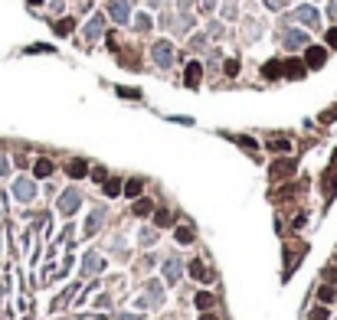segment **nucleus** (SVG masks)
<instances>
[{
  "instance_id": "3",
  "label": "nucleus",
  "mask_w": 337,
  "mask_h": 320,
  "mask_svg": "<svg viewBox=\"0 0 337 320\" xmlns=\"http://www.w3.org/2000/svg\"><path fill=\"white\" fill-rule=\"evenodd\" d=\"M108 13L115 16V23H128L131 7H128V0H111V3H108Z\"/></svg>"
},
{
  "instance_id": "20",
  "label": "nucleus",
  "mask_w": 337,
  "mask_h": 320,
  "mask_svg": "<svg viewBox=\"0 0 337 320\" xmlns=\"http://www.w3.org/2000/svg\"><path fill=\"white\" fill-rule=\"evenodd\" d=\"M118 190H121L118 180H108V183H105V193H108V196H118Z\"/></svg>"
},
{
  "instance_id": "23",
  "label": "nucleus",
  "mask_w": 337,
  "mask_h": 320,
  "mask_svg": "<svg viewBox=\"0 0 337 320\" xmlns=\"http://www.w3.org/2000/svg\"><path fill=\"white\" fill-rule=\"evenodd\" d=\"M272 150L275 154H285V150H288V141H272Z\"/></svg>"
},
{
  "instance_id": "5",
  "label": "nucleus",
  "mask_w": 337,
  "mask_h": 320,
  "mask_svg": "<svg viewBox=\"0 0 337 320\" xmlns=\"http://www.w3.org/2000/svg\"><path fill=\"white\" fill-rule=\"evenodd\" d=\"M82 206V196L76 193V190H69V193H63V199H59V209L66 212V216H72V212Z\"/></svg>"
},
{
  "instance_id": "24",
  "label": "nucleus",
  "mask_w": 337,
  "mask_h": 320,
  "mask_svg": "<svg viewBox=\"0 0 337 320\" xmlns=\"http://www.w3.org/2000/svg\"><path fill=\"white\" fill-rule=\"evenodd\" d=\"M134 212H138V216H144V212H151V203H148V199H141V203L134 206Z\"/></svg>"
},
{
  "instance_id": "11",
  "label": "nucleus",
  "mask_w": 337,
  "mask_h": 320,
  "mask_svg": "<svg viewBox=\"0 0 337 320\" xmlns=\"http://www.w3.org/2000/svg\"><path fill=\"white\" fill-rule=\"evenodd\" d=\"M196 78H200V63H190V69H187V85H196Z\"/></svg>"
},
{
  "instance_id": "2",
  "label": "nucleus",
  "mask_w": 337,
  "mask_h": 320,
  "mask_svg": "<svg viewBox=\"0 0 337 320\" xmlns=\"http://www.w3.org/2000/svg\"><path fill=\"white\" fill-rule=\"evenodd\" d=\"M13 196L20 203H30L33 196H36V187H33V180H16L13 183Z\"/></svg>"
},
{
  "instance_id": "30",
  "label": "nucleus",
  "mask_w": 337,
  "mask_h": 320,
  "mask_svg": "<svg viewBox=\"0 0 337 320\" xmlns=\"http://www.w3.org/2000/svg\"><path fill=\"white\" fill-rule=\"evenodd\" d=\"M331 16H337V3H331Z\"/></svg>"
},
{
  "instance_id": "27",
  "label": "nucleus",
  "mask_w": 337,
  "mask_h": 320,
  "mask_svg": "<svg viewBox=\"0 0 337 320\" xmlns=\"http://www.w3.org/2000/svg\"><path fill=\"white\" fill-rule=\"evenodd\" d=\"M10 170V164H7V157H0V177H3V173Z\"/></svg>"
},
{
  "instance_id": "6",
  "label": "nucleus",
  "mask_w": 337,
  "mask_h": 320,
  "mask_svg": "<svg viewBox=\"0 0 337 320\" xmlns=\"http://www.w3.org/2000/svg\"><path fill=\"white\" fill-rule=\"evenodd\" d=\"M295 20H298V23H305V26H318V10H314V7H298Z\"/></svg>"
},
{
  "instance_id": "4",
  "label": "nucleus",
  "mask_w": 337,
  "mask_h": 320,
  "mask_svg": "<svg viewBox=\"0 0 337 320\" xmlns=\"http://www.w3.org/2000/svg\"><path fill=\"white\" fill-rule=\"evenodd\" d=\"M282 43H285V49H301V46H308V36H305V33H298V30H285L282 33Z\"/></svg>"
},
{
  "instance_id": "10",
  "label": "nucleus",
  "mask_w": 337,
  "mask_h": 320,
  "mask_svg": "<svg viewBox=\"0 0 337 320\" xmlns=\"http://www.w3.org/2000/svg\"><path fill=\"white\" fill-rule=\"evenodd\" d=\"M95 271H102V258H98V255H88L85 258V274H95Z\"/></svg>"
},
{
  "instance_id": "19",
  "label": "nucleus",
  "mask_w": 337,
  "mask_h": 320,
  "mask_svg": "<svg viewBox=\"0 0 337 320\" xmlns=\"http://www.w3.org/2000/svg\"><path fill=\"white\" fill-rule=\"evenodd\" d=\"M275 75H282V65H278V63H268L265 65V78H275Z\"/></svg>"
},
{
  "instance_id": "22",
  "label": "nucleus",
  "mask_w": 337,
  "mask_h": 320,
  "mask_svg": "<svg viewBox=\"0 0 337 320\" xmlns=\"http://www.w3.org/2000/svg\"><path fill=\"white\" fill-rule=\"evenodd\" d=\"M177 239H180V242H193V232H190V229H177Z\"/></svg>"
},
{
  "instance_id": "7",
  "label": "nucleus",
  "mask_w": 337,
  "mask_h": 320,
  "mask_svg": "<svg viewBox=\"0 0 337 320\" xmlns=\"http://www.w3.org/2000/svg\"><path fill=\"white\" fill-rule=\"evenodd\" d=\"M324 59H328V53H324L321 46H308V65H311V69H321Z\"/></svg>"
},
{
  "instance_id": "26",
  "label": "nucleus",
  "mask_w": 337,
  "mask_h": 320,
  "mask_svg": "<svg viewBox=\"0 0 337 320\" xmlns=\"http://www.w3.org/2000/svg\"><path fill=\"white\" fill-rule=\"evenodd\" d=\"M311 320H328V311H314V314H311Z\"/></svg>"
},
{
  "instance_id": "25",
  "label": "nucleus",
  "mask_w": 337,
  "mask_h": 320,
  "mask_svg": "<svg viewBox=\"0 0 337 320\" xmlns=\"http://www.w3.org/2000/svg\"><path fill=\"white\" fill-rule=\"evenodd\" d=\"M151 26V16H138V30H148Z\"/></svg>"
},
{
  "instance_id": "12",
  "label": "nucleus",
  "mask_w": 337,
  "mask_h": 320,
  "mask_svg": "<svg viewBox=\"0 0 337 320\" xmlns=\"http://www.w3.org/2000/svg\"><path fill=\"white\" fill-rule=\"evenodd\" d=\"M69 177H85V164H82V160H72L69 164Z\"/></svg>"
},
{
  "instance_id": "13",
  "label": "nucleus",
  "mask_w": 337,
  "mask_h": 320,
  "mask_svg": "<svg viewBox=\"0 0 337 320\" xmlns=\"http://www.w3.org/2000/svg\"><path fill=\"white\" fill-rule=\"evenodd\" d=\"M196 307H200V311L213 307V294H203V291H200V294H196Z\"/></svg>"
},
{
  "instance_id": "1",
  "label": "nucleus",
  "mask_w": 337,
  "mask_h": 320,
  "mask_svg": "<svg viewBox=\"0 0 337 320\" xmlns=\"http://www.w3.org/2000/svg\"><path fill=\"white\" fill-rule=\"evenodd\" d=\"M151 56H154V63L161 65V69H167V65L173 63V46L161 39V43H154V46H151Z\"/></svg>"
},
{
  "instance_id": "15",
  "label": "nucleus",
  "mask_w": 337,
  "mask_h": 320,
  "mask_svg": "<svg viewBox=\"0 0 337 320\" xmlns=\"http://www.w3.org/2000/svg\"><path fill=\"white\" fill-rule=\"evenodd\" d=\"M291 167H295L291 160H285V164H275V167H272V177H282V173H291Z\"/></svg>"
},
{
  "instance_id": "18",
  "label": "nucleus",
  "mask_w": 337,
  "mask_h": 320,
  "mask_svg": "<svg viewBox=\"0 0 337 320\" xmlns=\"http://www.w3.org/2000/svg\"><path fill=\"white\" fill-rule=\"evenodd\" d=\"M102 33V16H92V23H88V36H98Z\"/></svg>"
},
{
  "instance_id": "21",
  "label": "nucleus",
  "mask_w": 337,
  "mask_h": 320,
  "mask_svg": "<svg viewBox=\"0 0 337 320\" xmlns=\"http://www.w3.org/2000/svg\"><path fill=\"white\" fill-rule=\"evenodd\" d=\"M334 288H321V301H324V304H331V301H334Z\"/></svg>"
},
{
  "instance_id": "29",
  "label": "nucleus",
  "mask_w": 337,
  "mask_h": 320,
  "mask_svg": "<svg viewBox=\"0 0 337 320\" xmlns=\"http://www.w3.org/2000/svg\"><path fill=\"white\" fill-rule=\"evenodd\" d=\"M118 320H141V317H138V314H121Z\"/></svg>"
},
{
  "instance_id": "14",
  "label": "nucleus",
  "mask_w": 337,
  "mask_h": 320,
  "mask_svg": "<svg viewBox=\"0 0 337 320\" xmlns=\"http://www.w3.org/2000/svg\"><path fill=\"white\" fill-rule=\"evenodd\" d=\"M53 173V164L49 160H36V177H49Z\"/></svg>"
},
{
  "instance_id": "17",
  "label": "nucleus",
  "mask_w": 337,
  "mask_h": 320,
  "mask_svg": "<svg viewBox=\"0 0 337 320\" xmlns=\"http://www.w3.org/2000/svg\"><path fill=\"white\" fill-rule=\"evenodd\" d=\"M141 187H144L141 180H131V183L125 187V196H138V193H141Z\"/></svg>"
},
{
  "instance_id": "9",
  "label": "nucleus",
  "mask_w": 337,
  "mask_h": 320,
  "mask_svg": "<svg viewBox=\"0 0 337 320\" xmlns=\"http://www.w3.org/2000/svg\"><path fill=\"white\" fill-rule=\"evenodd\" d=\"M190 274H193L196 281H210V271H206L203 261H193V265H190Z\"/></svg>"
},
{
  "instance_id": "8",
  "label": "nucleus",
  "mask_w": 337,
  "mask_h": 320,
  "mask_svg": "<svg viewBox=\"0 0 337 320\" xmlns=\"http://www.w3.org/2000/svg\"><path fill=\"white\" fill-rule=\"evenodd\" d=\"M180 274H183V265H180V261H167V265H164L167 284H177V281H180Z\"/></svg>"
},
{
  "instance_id": "28",
  "label": "nucleus",
  "mask_w": 337,
  "mask_h": 320,
  "mask_svg": "<svg viewBox=\"0 0 337 320\" xmlns=\"http://www.w3.org/2000/svg\"><path fill=\"white\" fill-rule=\"evenodd\" d=\"M328 43H331V46L337 49V30H331V33H328Z\"/></svg>"
},
{
  "instance_id": "16",
  "label": "nucleus",
  "mask_w": 337,
  "mask_h": 320,
  "mask_svg": "<svg viewBox=\"0 0 337 320\" xmlns=\"http://www.w3.org/2000/svg\"><path fill=\"white\" fill-rule=\"evenodd\" d=\"M98 226H102V212H92V216H88V226H85V232H95Z\"/></svg>"
}]
</instances>
